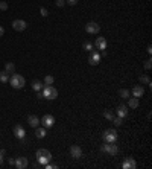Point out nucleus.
<instances>
[{"mask_svg":"<svg viewBox=\"0 0 152 169\" xmlns=\"http://www.w3.org/2000/svg\"><path fill=\"white\" fill-rule=\"evenodd\" d=\"M122 168L123 169H135L137 168V163H135V160L132 157H128V158H125V161L122 163Z\"/></svg>","mask_w":152,"mask_h":169,"instance_id":"obj_11","label":"nucleus"},{"mask_svg":"<svg viewBox=\"0 0 152 169\" xmlns=\"http://www.w3.org/2000/svg\"><path fill=\"white\" fill-rule=\"evenodd\" d=\"M5 72H8L9 75H12V73L15 72V66H14V63H11V61L6 63V64H5Z\"/></svg>","mask_w":152,"mask_h":169,"instance_id":"obj_22","label":"nucleus"},{"mask_svg":"<svg viewBox=\"0 0 152 169\" xmlns=\"http://www.w3.org/2000/svg\"><path fill=\"white\" fill-rule=\"evenodd\" d=\"M148 54H149V55L152 54V47H151V46H148Z\"/></svg>","mask_w":152,"mask_h":169,"instance_id":"obj_37","label":"nucleus"},{"mask_svg":"<svg viewBox=\"0 0 152 169\" xmlns=\"http://www.w3.org/2000/svg\"><path fill=\"white\" fill-rule=\"evenodd\" d=\"M43 87H44V85H43V82H41V81H38V79L32 81V89H34L35 91H41V90H43Z\"/></svg>","mask_w":152,"mask_h":169,"instance_id":"obj_20","label":"nucleus"},{"mask_svg":"<svg viewBox=\"0 0 152 169\" xmlns=\"http://www.w3.org/2000/svg\"><path fill=\"white\" fill-rule=\"evenodd\" d=\"M70 156L73 158H81L82 157L81 146H78V145H73V146H70Z\"/></svg>","mask_w":152,"mask_h":169,"instance_id":"obj_13","label":"nucleus"},{"mask_svg":"<svg viewBox=\"0 0 152 169\" xmlns=\"http://www.w3.org/2000/svg\"><path fill=\"white\" fill-rule=\"evenodd\" d=\"M24 78L22 75H18V73H12L11 76H9V84H11L12 89H15V90H20V89H23L24 87Z\"/></svg>","mask_w":152,"mask_h":169,"instance_id":"obj_2","label":"nucleus"},{"mask_svg":"<svg viewBox=\"0 0 152 169\" xmlns=\"http://www.w3.org/2000/svg\"><path fill=\"white\" fill-rule=\"evenodd\" d=\"M88 63H90L91 66H97V64L101 63V55H99L96 50H91V52H90V56H88Z\"/></svg>","mask_w":152,"mask_h":169,"instance_id":"obj_9","label":"nucleus"},{"mask_svg":"<svg viewBox=\"0 0 152 169\" xmlns=\"http://www.w3.org/2000/svg\"><path fill=\"white\" fill-rule=\"evenodd\" d=\"M0 156H3V157H5V156H6V151H5V149H0Z\"/></svg>","mask_w":152,"mask_h":169,"instance_id":"obj_35","label":"nucleus"},{"mask_svg":"<svg viewBox=\"0 0 152 169\" xmlns=\"http://www.w3.org/2000/svg\"><path fill=\"white\" fill-rule=\"evenodd\" d=\"M12 28H14L17 32H22V31H24V29L27 28V23L24 22V20H14V22H12Z\"/></svg>","mask_w":152,"mask_h":169,"instance_id":"obj_8","label":"nucleus"},{"mask_svg":"<svg viewBox=\"0 0 152 169\" xmlns=\"http://www.w3.org/2000/svg\"><path fill=\"white\" fill-rule=\"evenodd\" d=\"M53 81H55V78H53L52 75H47L46 78H44V85H52Z\"/></svg>","mask_w":152,"mask_h":169,"instance_id":"obj_26","label":"nucleus"},{"mask_svg":"<svg viewBox=\"0 0 152 169\" xmlns=\"http://www.w3.org/2000/svg\"><path fill=\"white\" fill-rule=\"evenodd\" d=\"M113 124L116 125V126H120V125L123 124V119H122V117H119V116H117V117H114V119H113Z\"/></svg>","mask_w":152,"mask_h":169,"instance_id":"obj_28","label":"nucleus"},{"mask_svg":"<svg viewBox=\"0 0 152 169\" xmlns=\"http://www.w3.org/2000/svg\"><path fill=\"white\" fill-rule=\"evenodd\" d=\"M143 95H145L143 85H135V87L132 89V96H134V98H141Z\"/></svg>","mask_w":152,"mask_h":169,"instance_id":"obj_16","label":"nucleus"},{"mask_svg":"<svg viewBox=\"0 0 152 169\" xmlns=\"http://www.w3.org/2000/svg\"><path fill=\"white\" fill-rule=\"evenodd\" d=\"M40 12H41V15H43V17H47V14H49L46 8H41V9H40Z\"/></svg>","mask_w":152,"mask_h":169,"instance_id":"obj_32","label":"nucleus"},{"mask_svg":"<svg viewBox=\"0 0 152 169\" xmlns=\"http://www.w3.org/2000/svg\"><path fill=\"white\" fill-rule=\"evenodd\" d=\"M104 140H105V143H116L117 142V131L114 128H108L105 133H104Z\"/></svg>","mask_w":152,"mask_h":169,"instance_id":"obj_4","label":"nucleus"},{"mask_svg":"<svg viewBox=\"0 0 152 169\" xmlns=\"http://www.w3.org/2000/svg\"><path fill=\"white\" fill-rule=\"evenodd\" d=\"M27 124L31 125V126H32V128H37V126H38V124H40V119H38V117H37L35 114H34V116H32V114H31V116H29V117H27Z\"/></svg>","mask_w":152,"mask_h":169,"instance_id":"obj_18","label":"nucleus"},{"mask_svg":"<svg viewBox=\"0 0 152 169\" xmlns=\"http://www.w3.org/2000/svg\"><path fill=\"white\" fill-rule=\"evenodd\" d=\"M151 61H152V59L149 58V59H148V61L145 63V69H146V70H151V66H152V63H151Z\"/></svg>","mask_w":152,"mask_h":169,"instance_id":"obj_30","label":"nucleus"},{"mask_svg":"<svg viewBox=\"0 0 152 169\" xmlns=\"http://www.w3.org/2000/svg\"><path fill=\"white\" fill-rule=\"evenodd\" d=\"M0 82H3V84L9 82V73L8 72H5V70L0 72Z\"/></svg>","mask_w":152,"mask_h":169,"instance_id":"obj_21","label":"nucleus"},{"mask_svg":"<svg viewBox=\"0 0 152 169\" xmlns=\"http://www.w3.org/2000/svg\"><path fill=\"white\" fill-rule=\"evenodd\" d=\"M14 134L17 139H20V140H24V136H26V131H24V128L22 125H15L14 126Z\"/></svg>","mask_w":152,"mask_h":169,"instance_id":"obj_12","label":"nucleus"},{"mask_svg":"<svg viewBox=\"0 0 152 169\" xmlns=\"http://www.w3.org/2000/svg\"><path fill=\"white\" fill-rule=\"evenodd\" d=\"M37 160H38V163L41 165V166H46L47 163L52 160V154H50V151H47L44 148H41V149H38L35 154Z\"/></svg>","mask_w":152,"mask_h":169,"instance_id":"obj_1","label":"nucleus"},{"mask_svg":"<svg viewBox=\"0 0 152 169\" xmlns=\"http://www.w3.org/2000/svg\"><path fill=\"white\" fill-rule=\"evenodd\" d=\"M117 116L119 117H122V119H125L126 116H128V107L126 105H123V104H120L119 107H117Z\"/></svg>","mask_w":152,"mask_h":169,"instance_id":"obj_15","label":"nucleus"},{"mask_svg":"<svg viewBox=\"0 0 152 169\" xmlns=\"http://www.w3.org/2000/svg\"><path fill=\"white\" fill-rule=\"evenodd\" d=\"M64 5H66V0H56V6L58 8H62Z\"/></svg>","mask_w":152,"mask_h":169,"instance_id":"obj_31","label":"nucleus"},{"mask_svg":"<svg viewBox=\"0 0 152 169\" xmlns=\"http://www.w3.org/2000/svg\"><path fill=\"white\" fill-rule=\"evenodd\" d=\"M119 96L123 98V99H128L129 96H131V93H129V90H126V89H120V90H119Z\"/></svg>","mask_w":152,"mask_h":169,"instance_id":"obj_23","label":"nucleus"},{"mask_svg":"<svg viewBox=\"0 0 152 169\" xmlns=\"http://www.w3.org/2000/svg\"><path fill=\"white\" fill-rule=\"evenodd\" d=\"M104 117H105L106 120H113V119H114V114L106 110V111H104Z\"/></svg>","mask_w":152,"mask_h":169,"instance_id":"obj_27","label":"nucleus"},{"mask_svg":"<svg viewBox=\"0 0 152 169\" xmlns=\"http://www.w3.org/2000/svg\"><path fill=\"white\" fill-rule=\"evenodd\" d=\"M43 98H46L49 101H52V99H56L58 98V90L53 87V85H46V87H43Z\"/></svg>","mask_w":152,"mask_h":169,"instance_id":"obj_3","label":"nucleus"},{"mask_svg":"<svg viewBox=\"0 0 152 169\" xmlns=\"http://www.w3.org/2000/svg\"><path fill=\"white\" fill-rule=\"evenodd\" d=\"M37 98H40V99H43V93H41V91H38V95H37Z\"/></svg>","mask_w":152,"mask_h":169,"instance_id":"obj_36","label":"nucleus"},{"mask_svg":"<svg viewBox=\"0 0 152 169\" xmlns=\"http://www.w3.org/2000/svg\"><path fill=\"white\" fill-rule=\"evenodd\" d=\"M0 9L2 11H6L8 9V3L6 2H0Z\"/></svg>","mask_w":152,"mask_h":169,"instance_id":"obj_29","label":"nucleus"},{"mask_svg":"<svg viewBox=\"0 0 152 169\" xmlns=\"http://www.w3.org/2000/svg\"><path fill=\"white\" fill-rule=\"evenodd\" d=\"M139 105H140L139 98H134V96L131 98V96H129V98H128V107H129V108H137Z\"/></svg>","mask_w":152,"mask_h":169,"instance_id":"obj_17","label":"nucleus"},{"mask_svg":"<svg viewBox=\"0 0 152 169\" xmlns=\"http://www.w3.org/2000/svg\"><path fill=\"white\" fill-rule=\"evenodd\" d=\"M27 158L26 157H18V158H15V161H14V166L17 169H24V168H27Z\"/></svg>","mask_w":152,"mask_h":169,"instance_id":"obj_10","label":"nucleus"},{"mask_svg":"<svg viewBox=\"0 0 152 169\" xmlns=\"http://www.w3.org/2000/svg\"><path fill=\"white\" fill-rule=\"evenodd\" d=\"M3 163V156H0V165Z\"/></svg>","mask_w":152,"mask_h":169,"instance_id":"obj_38","label":"nucleus"},{"mask_svg":"<svg viewBox=\"0 0 152 169\" xmlns=\"http://www.w3.org/2000/svg\"><path fill=\"white\" fill-rule=\"evenodd\" d=\"M40 122H41V125L47 130V128H52V126L55 125V117H53L52 114H44L43 119H41Z\"/></svg>","mask_w":152,"mask_h":169,"instance_id":"obj_5","label":"nucleus"},{"mask_svg":"<svg viewBox=\"0 0 152 169\" xmlns=\"http://www.w3.org/2000/svg\"><path fill=\"white\" fill-rule=\"evenodd\" d=\"M3 35H5V29L0 26V37H3Z\"/></svg>","mask_w":152,"mask_h":169,"instance_id":"obj_34","label":"nucleus"},{"mask_svg":"<svg viewBox=\"0 0 152 169\" xmlns=\"http://www.w3.org/2000/svg\"><path fill=\"white\" fill-rule=\"evenodd\" d=\"M102 151L106 152V154H110V156H116L117 152H119V146H117L116 143H105L102 146Z\"/></svg>","mask_w":152,"mask_h":169,"instance_id":"obj_7","label":"nucleus"},{"mask_svg":"<svg viewBox=\"0 0 152 169\" xmlns=\"http://www.w3.org/2000/svg\"><path fill=\"white\" fill-rule=\"evenodd\" d=\"M140 82H141V84H145V85H151V78H149L148 75H141V76H140Z\"/></svg>","mask_w":152,"mask_h":169,"instance_id":"obj_25","label":"nucleus"},{"mask_svg":"<svg viewBox=\"0 0 152 169\" xmlns=\"http://www.w3.org/2000/svg\"><path fill=\"white\" fill-rule=\"evenodd\" d=\"M82 47H84L87 52H91V50H94V46H93V43H91V41H85V43L82 44Z\"/></svg>","mask_w":152,"mask_h":169,"instance_id":"obj_24","label":"nucleus"},{"mask_svg":"<svg viewBox=\"0 0 152 169\" xmlns=\"http://www.w3.org/2000/svg\"><path fill=\"white\" fill-rule=\"evenodd\" d=\"M66 3H69V5L73 6V5H76V3H78V0H66Z\"/></svg>","mask_w":152,"mask_h":169,"instance_id":"obj_33","label":"nucleus"},{"mask_svg":"<svg viewBox=\"0 0 152 169\" xmlns=\"http://www.w3.org/2000/svg\"><path fill=\"white\" fill-rule=\"evenodd\" d=\"M46 128L44 126H41V128H38L37 126V130H35V136H37V139H43V137H46Z\"/></svg>","mask_w":152,"mask_h":169,"instance_id":"obj_19","label":"nucleus"},{"mask_svg":"<svg viewBox=\"0 0 152 169\" xmlns=\"http://www.w3.org/2000/svg\"><path fill=\"white\" fill-rule=\"evenodd\" d=\"M85 31H87V34H99V31H101V26L97 24L96 22H88L85 24Z\"/></svg>","mask_w":152,"mask_h":169,"instance_id":"obj_6","label":"nucleus"},{"mask_svg":"<svg viewBox=\"0 0 152 169\" xmlns=\"http://www.w3.org/2000/svg\"><path fill=\"white\" fill-rule=\"evenodd\" d=\"M94 47L96 49H101V50H105L106 49V40L104 37H99V38H96V41H94Z\"/></svg>","mask_w":152,"mask_h":169,"instance_id":"obj_14","label":"nucleus"}]
</instances>
